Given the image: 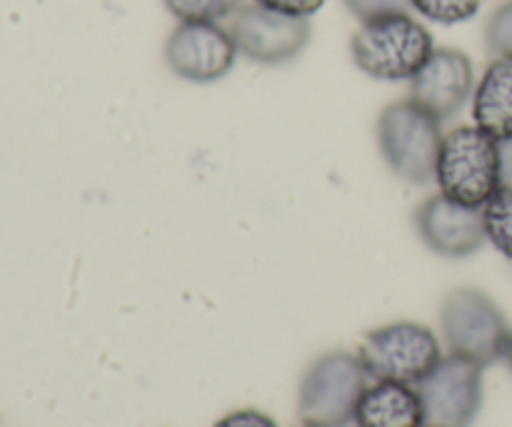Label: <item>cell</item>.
Listing matches in <instances>:
<instances>
[{
    "mask_svg": "<svg viewBox=\"0 0 512 427\" xmlns=\"http://www.w3.org/2000/svg\"><path fill=\"white\" fill-rule=\"evenodd\" d=\"M435 180L440 195L465 208H483L500 190V143L478 125L450 130L440 145Z\"/></svg>",
    "mask_w": 512,
    "mask_h": 427,
    "instance_id": "1",
    "label": "cell"
},
{
    "mask_svg": "<svg viewBox=\"0 0 512 427\" xmlns=\"http://www.w3.org/2000/svg\"><path fill=\"white\" fill-rule=\"evenodd\" d=\"M433 50L430 30L408 13L363 23L350 38L355 65L370 78L393 83L413 78Z\"/></svg>",
    "mask_w": 512,
    "mask_h": 427,
    "instance_id": "2",
    "label": "cell"
},
{
    "mask_svg": "<svg viewBox=\"0 0 512 427\" xmlns=\"http://www.w3.org/2000/svg\"><path fill=\"white\" fill-rule=\"evenodd\" d=\"M443 138L440 120L410 98L388 105L378 118L380 153L405 183L425 185L435 178Z\"/></svg>",
    "mask_w": 512,
    "mask_h": 427,
    "instance_id": "3",
    "label": "cell"
},
{
    "mask_svg": "<svg viewBox=\"0 0 512 427\" xmlns=\"http://www.w3.org/2000/svg\"><path fill=\"white\" fill-rule=\"evenodd\" d=\"M365 388L368 373L360 358L350 353L323 355L310 365L300 383V420L305 427H348Z\"/></svg>",
    "mask_w": 512,
    "mask_h": 427,
    "instance_id": "4",
    "label": "cell"
},
{
    "mask_svg": "<svg viewBox=\"0 0 512 427\" xmlns=\"http://www.w3.org/2000/svg\"><path fill=\"white\" fill-rule=\"evenodd\" d=\"M440 325L450 355L470 360L480 368L503 358L510 338L503 310L490 295L475 288H460L448 295L440 310Z\"/></svg>",
    "mask_w": 512,
    "mask_h": 427,
    "instance_id": "5",
    "label": "cell"
},
{
    "mask_svg": "<svg viewBox=\"0 0 512 427\" xmlns=\"http://www.w3.org/2000/svg\"><path fill=\"white\" fill-rule=\"evenodd\" d=\"M358 358L370 378L418 385L438 368L443 350L433 330L403 320L365 335Z\"/></svg>",
    "mask_w": 512,
    "mask_h": 427,
    "instance_id": "6",
    "label": "cell"
},
{
    "mask_svg": "<svg viewBox=\"0 0 512 427\" xmlns=\"http://www.w3.org/2000/svg\"><path fill=\"white\" fill-rule=\"evenodd\" d=\"M428 427H470L483 405V368L450 355L415 385Z\"/></svg>",
    "mask_w": 512,
    "mask_h": 427,
    "instance_id": "7",
    "label": "cell"
},
{
    "mask_svg": "<svg viewBox=\"0 0 512 427\" xmlns=\"http://www.w3.org/2000/svg\"><path fill=\"white\" fill-rule=\"evenodd\" d=\"M228 30L238 45V53L265 65L293 60L295 55L303 53L310 40L308 18L275 13L258 3L240 5Z\"/></svg>",
    "mask_w": 512,
    "mask_h": 427,
    "instance_id": "8",
    "label": "cell"
},
{
    "mask_svg": "<svg viewBox=\"0 0 512 427\" xmlns=\"http://www.w3.org/2000/svg\"><path fill=\"white\" fill-rule=\"evenodd\" d=\"M238 55L233 35L218 23H180L165 43V63L193 83H213L230 73Z\"/></svg>",
    "mask_w": 512,
    "mask_h": 427,
    "instance_id": "9",
    "label": "cell"
},
{
    "mask_svg": "<svg viewBox=\"0 0 512 427\" xmlns=\"http://www.w3.org/2000/svg\"><path fill=\"white\" fill-rule=\"evenodd\" d=\"M473 93V63L463 50L455 48H435L423 68L410 78V100L440 123L460 113Z\"/></svg>",
    "mask_w": 512,
    "mask_h": 427,
    "instance_id": "10",
    "label": "cell"
},
{
    "mask_svg": "<svg viewBox=\"0 0 512 427\" xmlns=\"http://www.w3.org/2000/svg\"><path fill=\"white\" fill-rule=\"evenodd\" d=\"M418 233L433 253L445 258H468L485 245L483 208H465L445 195H433L415 213Z\"/></svg>",
    "mask_w": 512,
    "mask_h": 427,
    "instance_id": "11",
    "label": "cell"
},
{
    "mask_svg": "<svg viewBox=\"0 0 512 427\" xmlns=\"http://www.w3.org/2000/svg\"><path fill=\"white\" fill-rule=\"evenodd\" d=\"M355 427H425L418 388L395 380H375L360 395Z\"/></svg>",
    "mask_w": 512,
    "mask_h": 427,
    "instance_id": "12",
    "label": "cell"
},
{
    "mask_svg": "<svg viewBox=\"0 0 512 427\" xmlns=\"http://www.w3.org/2000/svg\"><path fill=\"white\" fill-rule=\"evenodd\" d=\"M473 118L490 138H512V55H500L485 68L473 93Z\"/></svg>",
    "mask_w": 512,
    "mask_h": 427,
    "instance_id": "13",
    "label": "cell"
},
{
    "mask_svg": "<svg viewBox=\"0 0 512 427\" xmlns=\"http://www.w3.org/2000/svg\"><path fill=\"white\" fill-rule=\"evenodd\" d=\"M483 220L493 248L512 260V188L500 185L498 193L483 205Z\"/></svg>",
    "mask_w": 512,
    "mask_h": 427,
    "instance_id": "14",
    "label": "cell"
},
{
    "mask_svg": "<svg viewBox=\"0 0 512 427\" xmlns=\"http://www.w3.org/2000/svg\"><path fill=\"white\" fill-rule=\"evenodd\" d=\"M243 5V0H165L180 23H218Z\"/></svg>",
    "mask_w": 512,
    "mask_h": 427,
    "instance_id": "15",
    "label": "cell"
},
{
    "mask_svg": "<svg viewBox=\"0 0 512 427\" xmlns=\"http://www.w3.org/2000/svg\"><path fill=\"white\" fill-rule=\"evenodd\" d=\"M410 3L423 18L440 25L465 23L480 10V0H410Z\"/></svg>",
    "mask_w": 512,
    "mask_h": 427,
    "instance_id": "16",
    "label": "cell"
},
{
    "mask_svg": "<svg viewBox=\"0 0 512 427\" xmlns=\"http://www.w3.org/2000/svg\"><path fill=\"white\" fill-rule=\"evenodd\" d=\"M485 45L495 58L512 55V0L500 5L485 25Z\"/></svg>",
    "mask_w": 512,
    "mask_h": 427,
    "instance_id": "17",
    "label": "cell"
},
{
    "mask_svg": "<svg viewBox=\"0 0 512 427\" xmlns=\"http://www.w3.org/2000/svg\"><path fill=\"white\" fill-rule=\"evenodd\" d=\"M343 3L360 23L388 18V15H403L410 13V8H413L410 0H343Z\"/></svg>",
    "mask_w": 512,
    "mask_h": 427,
    "instance_id": "18",
    "label": "cell"
},
{
    "mask_svg": "<svg viewBox=\"0 0 512 427\" xmlns=\"http://www.w3.org/2000/svg\"><path fill=\"white\" fill-rule=\"evenodd\" d=\"M253 3L263 5V8L275 10V13L295 15V18H310L323 8L325 0H253Z\"/></svg>",
    "mask_w": 512,
    "mask_h": 427,
    "instance_id": "19",
    "label": "cell"
},
{
    "mask_svg": "<svg viewBox=\"0 0 512 427\" xmlns=\"http://www.w3.org/2000/svg\"><path fill=\"white\" fill-rule=\"evenodd\" d=\"M213 427H278L273 418H268L265 413L258 410H238V413L225 415L223 420H218Z\"/></svg>",
    "mask_w": 512,
    "mask_h": 427,
    "instance_id": "20",
    "label": "cell"
},
{
    "mask_svg": "<svg viewBox=\"0 0 512 427\" xmlns=\"http://www.w3.org/2000/svg\"><path fill=\"white\" fill-rule=\"evenodd\" d=\"M500 185L512 188V138L500 140Z\"/></svg>",
    "mask_w": 512,
    "mask_h": 427,
    "instance_id": "21",
    "label": "cell"
},
{
    "mask_svg": "<svg viewBox=\"0 0 512 427\" xmlns=\"http://www.w3.org/2000/svg\"><path fill=\"white\" fill-rule=\"evenodd\" d=\"M503 360L508 363L510 373H512V330H510V338H508V345H505V353H503Z\"/></svg>",
    "mask_w": 512,
    "mask_h": 427,
    "instance_id": "22",
    "label": "cell"
},
{
    "mask_svg": "<svg viewBox=\"0 0 512 427\" xmlns=\"http://www.w3.org/2000/svg\"><path fill=\"white\" fill-rule=\"evenodd\" d=\"M303 427H305V425H303Z\"/></svg>",
    "mask_w": 512,
    "mask_h": 427,
    "instance_id": "23",
    "label": "cell"
}]
</instances>
